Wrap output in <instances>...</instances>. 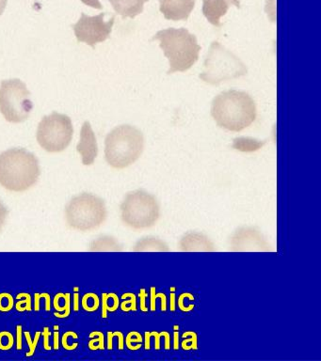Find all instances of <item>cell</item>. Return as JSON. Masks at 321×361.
I'll use <instances>...</instances> for the list:
<instances>
[{"label": "cell", "mask_w": 321, "mask_h": 361, "mask_svg": "<svg viewBox=\"0 0 321 361\" xmlns=\"http://www.w3.org/2000/svg\"><path fill=\"white\" fill-rule=\"evenodd\" d=\"M211 116L221 128L241 132L255 123L258 109L249 93L230 90L219 93L214 98Z\"/></svg>", "instance_id": "obj_1"}, {"label": "cell", "mask_w": 321, "mask_h": 361, "mask_svg": "<svg viewBox=\"0 0 321 361\" xmlns=\"http://www.w3.org/2000/svg\"><path fill=\"white\" fill-rule=\"evenodd\" d=\"M38 158L23 148L7 149L0 154V185L7 190L24 192L38 182Z\"/></svg>", "instance_id": "obj_2"}, {"label": "cell", "mask_w": 321, "mask_h": 361, "mask_svg": "<svg viewBox=\"0 0 321 361\" xmlns=\"http://www.w3.org/2000/svg\"><path fill=\"white\" fill-rule=\"evenodd\" d=\"M152 41L159 42V47L168 59V75L186 72L198 61L201 47L196 36L187 28H166L159 31Z\"/></svg>", "instance_id": "obj_3"}, {"label": "cell", "mask_w": 321, "mask_h": 361, "mask_svg": "<svg viewBox=\"0 0 321 361\" xmlns=\"http://www.w3.org/2000/svg\"><path fill=\"white\" fill-rule=\"evenodd\" d=\"M145 149V137L136 127L123 124L105 140V158L111 168L122 169L136 162Z\"/></svg>", "instance_id": "obj_4"}, {"label": "cell", "mask_w": 321, "mask_h": 361, "mask_svg": "<svg viewBox=\"0 0 321 361\" xmlns=\"http://www.w3.org/2000/svg\"><path fill=\"white\" fill-rule=\"evenodd\" d=\"M248 68L235 54L219 42L210 45L200 79L205 83L219 86L222 82L234 80L247 75Z\"/></svg>", "instance_id": "obj_5"}, {"label": "cell", "mask_w": 321, "mask_h": 361, "mask_svg": "<svg viewBox=\"0 0 321 361\" xmlns=\"http://www.w3.org/2000/svg\"><path fill=\"white\" fill-rule=\"evenodd\" d=\"M64 214L69 227L80 231L95 230L108 217L104 200L91 193H83L73 197L67 203Z\"/></svg>", "instance_id": "obj_6"}, {"label": "cell", "mask_w": 321, "mask_h": 361, "mask_svg": "<svg viewBox=\"0 0 321 361\" xmlns=\"http://www.w3.org/2000/svg\"><path fill=\"white\" fill-rule=\"evenodd\" d=\"M159 217V203L156 197L140 189L126 194L121 204L122 221L134 230L152 228Z\"/></svg>", "instance_id": "obj_7"}, {"label": "cell", "mask_w": 321, "mask_h": 361, "mask_svg": "<svg viewBox=\"0 0 321 361\" xmlns=\"http://www.w3.org/2000/svg\"><path fill=\"white\" fill-rule=\"evenodd\" d=\"M33 109L30 92L20 79H9L0 84V112L9 123H19L30 117Z\"/></svg>", "instance_id": "obj_8"}, {"label": "cell", "mask_w": 321, "mask_h": 361, "mask_svg": "<svg viewBox=\"0 0 321 361\" xmlns=\"http://www.w3.org/2000/svg\"><path fill=\"white\" fill-rule=\"evenodd\" d=\"M74 128L67 115L54 112L39 124L36 137L39 145L49 152H63L71 143Z\"/></svg>", "instance_id": "obj_9"}, {"label": "cell", "mask_w": 321, "mask_h": 361, "mask_svg": "<svg viewBox=\"0 0 321 361\" xmlns=\"http://www.w3.org/2000/svg\"><path fill=\"white\" fill-rule=\"evenodd\" d=\"M104 13L95 16L81 13L80 19L77 24L73 25V30L78 41L95 47L98 42H103L109 39L114 27L115 17H111L108 22L104 20Z\"/></svg>", "instance_id": "obj_10"}, {"label": "cell", "mask_w": 321, "mask_h": 361, "mask_svg": "<svg viewBox=\"0 0 321 361\" xmlns=\"http://www.w3.org/2000/svg\"><path fill=\"white\" fill-rule=\"evenodd\" d=\"M230 250L239 252H267L272 251L266 237L252 227H241L230 239Z\"/></svg>", "instance_id": "obj_11"}, {"label": "cell", "mask_w": 321, "mask_h": 361, "mask_svg": "<svg viewBox=\"0 0 321 361\" xmlns=\"http://www.w3.org/2000/svg\"><path fill=\"white\" fill-rule=\"evenodd\" d=\"M77 151L81 155L84 166H91L95 163L98 154L97 137L89 121L83 123L80 131V140Z\"/></svg>", "instance_id": "obj_12"}, {"label": "cell", "mask_w": 321, "mask_h": 361, "mask_svg": "<svg viewBox=\"0 0 321 361\" xmlns=\"http://www.w3.org/2000/svg\"><path fill=\"white\" fill-rule=\"evenodd\" d=\"M195 7V0H159V11L165 19L186 21Z\"/></svg>", "instance_id": "obj_13"}, {"label": "cell", "mask_w": 321, "mask_h": 361, "mask_svg": "<svg viewBox=\"0 0 321 361\" xmlns=\"http://www.w3.org/2000/svg\"><path fill=\"white\" fill-rule=\"evenodd\" d=\"M230 6L241 8L239 0H202V13L214 27H221V18L227 13Z\"/></svg>", "instance_id": "obj_14"}, {"label": "cell", "mask_w": 321, "mask_h": 361, "mask_svg": "<svg viewBox=\"0 0 321 361\" xmlns=\"http://www.w3.org/2000/svg\"><path fill=\"white\" fill-rule=\"evenodd\" d=\"M180 250L186 252H212L215 245L207 235L196 231H190L183 235L179 242Z\"/></svg>", "instance_id": "obj_15"}, {"label": "cell", "mask_w": 321, "mask_h": 361, "mask_svg": "<svg viewBox=\"0 0 321 361\" xmlns=\"http://www.w3.org/2000/svg\"><path fill=\"white\" fill-rule=\"evenodd\" d=\"M112 8L123 18H135L140 16L148 0H109Z\"/></svg>", "instance_id": "obj_16"}, {"label": "cell", "mask_w": 321, "mask_h": 361, "mask_svg": "<svg viewBox=\"0 0 321 361\" xmlns=\"http://www.w3.org/2000/svg\"><path fill=\"white\" fill-rule=\"evenodd\" d=\"M169 245L157 237L149 236L140 239L133 247L136 252H167Z\"/></svg>", "instance_id": "obj_17"}, {"label": "cell", "mask_w": 321, "mask_h": 361, "mask_svg": "<svg viewBox=\"0 0 321 361\" xmlns=\"http://www.w3.org/2000/svg\"><path fill=\"white\" fill-rule=\"evenodd\" d=\"M123 247L115 237L111 235H102L95 239L90 244L89 251L92 252H117L122 251Z\"/></svg>", "instance_id": "obj_18"}, {"label": "cell", "mask_w": 321, "mask_h": 361, "mask_svg": "<svg viewBox=\"0 0 321 361\" xmlns=\"http://www.w3.org/2000/svg\"><path fill=\"white\" fill-rule=\"evenodd\" d=\"M102 298V315L104 318H106L107 312H114V310H117L118 306H119V299H118L117 295H114V293H109V295H107V293H104Z\"/></svg>", "instance_id": "obj_19"}, {"label": "cell", "mask_w": 321, "mask_h": 361, "mask_svg": "<svg viewBox=\"0 0 321 361\" xmlns=\"http://www.w3.org/2000/svg\"><path fill=\"white\" fill-rule=\"evenodd\" d=\"M81 303H83V309L85 310L86 312H95V310L99 307V298H98L95 293H86V295L83 296Z\"/></svg>", "instance_id": "obj_20"}, {"label": "cell", "mask_w": 321, "mask_h": 361, "mask_svg": "<svg viewBox=\"0 0 321 361\" xmlns=\"http://www.w3.org/2000/svg\"><path fill=\"white\" fill-rule=\"evenodd\" d=\"M16 299L19 300L16 302V310L18 312H30L32 310V295H29V293H19L18 296H16Z\"/></svg>", "instance_id": "obj_21"}, {"label": "cell", "mask_w": 321, "mask_h": 361, "mask_svg": "<svg viewBox=\"0 0 321 361\" xmlns=\"http://www.w3.org/2000/svg\"><path fill=\"white\" fill-rule=\"evenodd\" d=\"M13 344H15V338H13L12 333L9 331L0 332V350L8 351V350L12 349Z\"/></svg>", "instance_id": "obj_22"}, {"label": "cell", "mask_w": 321, "mask_h": 361, "mask_svg": "<svg viewBox=\"0 0 321 361\" xmlns=\"http://www.w3.org/2000/svg\"><path fill=\"white\" fill-rule=\"evenodd\" d=\"M15 301L10 293H4L0 295V312H7L13 309Z\"/></svg>", "instance_id": "obj_23"}, {"label": "cell", "mask_w": 321, "mask_h": 361, "mask_svg": "<svg viewBox=\"0 0 321 361\" xmlns=\"http://www.w3.org/2000/svg\"><path fill=\"white\" fill-rule=\"evenodd\" d=\"M90 335L97 336V338L92 337V340L89 343V348L95 351V350L104 349V335L103 333L95 331L91 333Z\"/></svg>", "instance_id": "obj_24"}, {"label": "cell", "mask_w": 321, "mask_h": 361, "mask_svg": "<svg viewBox=\"0 0 321 361\" xmlns=\"http://www.w3.org/2000/svg\"><path fill=\"white\" fill-rule=\"evenodd\" d=\"M25 337H26L28 344H29L30 347V351L27 353V357H32V355H35L39 338L41 337V332H36L35 340L33 341L32 340V337H30V333L29 331L25 332Z\"/></svg>", "instance_id": "obj_25"}, {"label": "cell", "mask_w": 321, "mask_h": 361, "mask_svg": "<svg viewBox=\"0 0 321 361\" xmlns=\"http://www.w3.org/2000/svg\"><path fill=\"white\" fill-rule=\"evenodd\" d=\"M8 214H9V211H8L4 203L0 200V231L4 228L5 223H6Z\"/></svg>", "instance_id": "obj_26"}, {"label": "cell", "mask_w": 321, "mask_h": 361, "mask_svg": "<svg viewBox=\"0 0 321 361\" xmlns=\"http://www.w3.org/2000/svg\"><path fill=\"white\" fill-rule=\"evenodd\" d=\"M128 300L123 301L122 303V310H125V312H128V310H136V302H135V296L131 295V293H128Z\"/></svg>", "instance_id": "obj_27"}, {"label": "cell", "mask_w": 321, "mask_h": 361, "mask_svg": "<svg viewBox=\"0 0 321 361\" xmlns=\"http://www.w3.org/2000/svg\"><path fill=\"white\" fill-rule=\"evenodd\" d=\"M70 332H71V331H67L66 333H64V334L63 336V338H61V344H63L64 349H66V350L77 349L78 346V343L73 344V345H70V344L68 343Z\"/></svg>", "instance_id": "obj_28"}, {"label": "cell", "mask_w": 321, "mask_h": 361, "mask_svg": "<svg viewBox=\"0 0 321 361\" xmlns=\"http://www.w3.org/2000/svg\"><path fill=\"white\" fill-rule=\"evenodd\" d=\"M22 338H23V327L21 326H16V348L22 349Z\"/></svg>", "instance_id": "obj_29"}, {"label": "cell", "mask_w": 321, "mask_h": 361, "mask_svg": "<svg viewBox=\"0 0 321 361\" xmlns=\"http://www.w3.org/2000/svg\"><path fill=\"white\" fill-rule=\"evenodd\" d=\"M43 335H44V349L47 350V351H49V350H52V347H50V345H49L50 331H49V327H44Z\"/></svg>", "instance_id": "obj_30"}, {"label": "cell", "mask_w": 321, "mask_h": 361, "mask_svg": "<svg viewBox=\"0 0 321 361\" xmlns=\"http://www.w3.org/2000/svg\"><path fill=\"white\" fill-rule=\"evenodd\" d=\"M85 5L90 6V7H92L95 8H97V10H102L103 6L101 5L99 0H81Z\"/></svg>", "instance_id": "obj_31"}, {"label": "cell", "mask_w": 321, "mask_h": 361, "mask_svg": "<svg viewBox=\"0 0 321 361\" xmlns=\"http://www.w3.org/2000/svg\"><path fill=\"white\" fill-rule=\"evenodd\" d=\"M40 300H41L40 295H39V293H36V295H35V309L36 312H38V310H40Z\"/></svg>", "instance_id": "obj_32"}, {"label": "cell", "mask_w": 321, "mask_h": 361, "mask_svg": "<svg viewBox=\"0 0 321 361\" xmlns=\"http://www.w3.org/2000/svg\"><path fill=\"white\" fill-rule=\"evenodd\" d=\"M8 0H0V16L4 13L5 8H6Z\"/></svg>", "instance_id": "obj_33"}, {"label": "cell", "mask_w": 321, "mask_h": 361, "mask_svg": "<svg viewBox=\"0 0 321 361\" xmlns=\"http://www.w3.org/2000/svg\"><path fill=\"white\" fill-rule=\"evenodd\" d=\"M59 348V332L56 331L54 334V349Z\"/></svg>", "instance_id": "obj_34"}, {"label": "cell", "mask_w": 321, "mask_h": 361, "mask_svg": "<svg viewBox=\"0 0 321 361\" xmlns=\"http://www.w3.org/2000/svg\"><path fill=\"white\" fill-rule=\"evenodd\" d=\"M78 293H75V310H78Z\"/></svg>", "instance_id": "obj_35"}]
</instances>
